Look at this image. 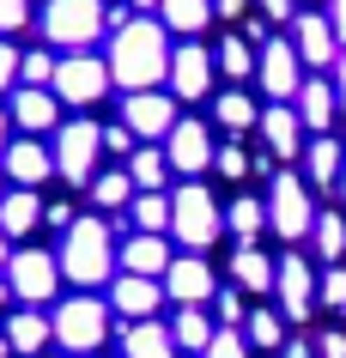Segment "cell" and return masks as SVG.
Returning a JSON list of instances; mask_svg holds the SVG:
<instances>
[{
  "label": "cell",
  "instance_id": "obj_59",
  "mask_svg": "<svg viewBox=\"0 0 346 358\" xmlns=\"http://www.w3.org/2000/svg\"><path fill=\"white\" fill-rule=\"evenodd\" d=\"M0 194H6V176H0Z\"/></svg>",
  "mask_w": 346,
  "mask_h": 358
},
{
  "label": "cell",
  "instance_id": "obj_21",
  "mask_svg": "<svg viewBox=\"0 0 346 358\" xmlns=\"http://www.w3.org/2000/svg\"><path fill=\"white\" fill-rule=\"evenodd\" d=\"M291 110H298V122H304V134H334V115H340L334 79H328V73H310L304 92L291 97Z\"/></svg>",
  "mask_w": 346,
  "mask_h": 358
},
{
  "label": "cell",
  "instance_id": "obj_54",
  "mask_svg": "<svg viewBox=\"0 0 346 358\" xmlns=\"http://www.w3.org/2000/svg\"><path fill=\"white\" fill-rule=\"evenodd\" d=\"M6 255H13V243H6V231H0V273H6Z\"/></svg>",
  "mask_w": 346,
  "mask_h": 358
},
{
  "label": "cell",
  "instance_id": "obj_17",
  "mask_svg": "<svg viewBox=\"0 0 346 358\" xmlns=\"http://www.w3.org/2000/svg\"><path fill=\"white\" fill-rule=\"evenodd\" d=\"M6 115H13V128L19 134H55L61 128V97L49 85H19V92H6Z\"/></svg>",
  "mask_w": 346,
  "mask_h": 358
},
{
  "label": "cell",
  "instance_id": "obj_16",
  "mask_svg": "<svg viewBox=\"0 0 346 358\" xmlns=\"http://www.w3.org/2000/svg\"><path fill=\"white\" fill-rule=\"evenodd\" d=\"M122 122L134 128V140H164L182 115H176V97L171 92H128V97H122Z\"/></svg>",
  "mask_w": 346,
  "mask_h": 358
},
{
  "label": "cell",
  "instance_id": "obj_32",
  "mask_svg": "<svg viewBox=\"0 0 346 358\" xmlns=\"http://www.w3.org/2000/svg\"><path fill=\"white\" fill-rule=\"evenodd\" d=\"M128 176H134V189H164L176 170H171V158H164V146L140 140V146L128 152Z\"/></svg>",
  "mask_w": 346,
  "mask_h": 358
},
{
  "label": "cell",
  "instance_id": "obj_55",
  "mask_svg": "<svg viewBox=\"0 0 346 358\" xmlns=\"http://www.w3.org/2000/svg\"><path fill=\"white\" fill-rule=\"evenodd\" d=\"M128 6H134V13H158V0H128Z\"/></svg>",
  "mask_w": 346,
  "mask_h": 358
},
{
  "label": "cell",
  "instance_id": "obj_4",
  "mask_svg": "<svg viewBox=\"0 0 346 358\" xmlns=\"http://www.w3.org/2000/svg\"><path fill=\"white\" fill-rule=\"evenodd\" d=\"M225 231V207L212 201L207 182H182L171 194V243H182L189 255H207Z\"/></svg>",
  "mask_w": 346,
  "mask_h": 358
},
{
  "label": "cell",
  "instance_id": "obj_30",
  "mask_svg": "<svg viewBox=\"0 0 346 358\" xmlns=\"http://www.w3.org/2000/svg\"><path fill=\"white\" fill-rule=\"evenodd\" d=\"M212 128H225V134H250L261 128V110H255V97L237 85V92H219L212 97Z\"/></svg>",
  "mask_w": 346,
  "mask_h": 358
},
{
  "label": "cell",
  "instance_id": "obj_46",
  "mask_svg": "<svg viewBox=\"0 0 346 358\" xmlns=\"http://www.w3.org/2000/svg\"><path fill=\"white\" fill-rule=\"evenodd\" d=\"M0 92H19V49L0 37Z\"/></svg>",
  "mask_w": 346,
  "mask_h": 358
},
{
  "label": "cell",
  "instance_id": "obj_50",
  "mask_svg": "<svg viewBox=\"0 0 346 358\" xmlns=\"http://www.w3.org/2000/svg\"><path fill=\"white\" fill-rule=\"evenodd\" d=\"M328 24H334V37H340V49H346V0H328Z\"/></svg>",
  "mask_w": 346,
  "mask_h": 358
},
{
  "label": "cell",
  "instance_id": "obj_33",
  "mask_svg": "<svg viewBox=\"0 0 346 358\" xmlns=\"http://www.w3.org/2000/svg\"><path fill=\"white\" fill-rule=\"evenodd\" d=\"M225 231L237 237V243H255L261 231H268V201H255V194H237L225 207Z\"/></svg>",
  "mask_w": 346,
  "mask_h": 358
},
{
  "label": "cell",
  "instance_id": "obj_51",
  "mask_svg": "<svg viewBox=\"0 0 346 358\" xmlns=\"http://www.w3.org/2000/svg\"><path fill=\"white\" fill-rule=\"evenodd\" d=\"M243 6H250V0H212V13H219V19H237Z\"/></svg>",
  "mask_w": 346,
  "mask_h": 358
},
{
  "label": "cell",
  "instance_id": "obj_60",
  "mask_svg": "<svg viewBox=\"0 0 346 358\" xmlns=\"http://www.w3.org/2000/svg\"><path fill=\"white\" fill-rule=\"evenodd\" d=\"M37 358H49V352H37Z\"/></svg>",
  "mask_w": 346,
  "mask_h": 358
},
{
  "label": "cell",
  "instance_id": "obj_45",
  "mask_svg": "<svg viewBox=\"0 0 346 358\" xmlns=\"http://www.w3.org/2000/svg\"><path fill=\"white\" fill-rule=\"evenodd\" d=\"M255 6H261V19H268V24H291L298 13H304V0H255Z\"/></svg>",
  "mask_w": 346,
  "mask_h": 358
},
{
  "label": "cell",
  "instance_id": "obj_28",
  "mask_svg": "<svg viewBox=\"0 0 346 358\" xmlns=\"http://www.w3.org/2000/svg\"><path fill=\"white\" fill-rule=\"evenodd\" d=\"M158 19H164V31H171V37L189 43V37H201L219 13H212V0H158Z\"/></svg>",
  "mask_w": 346,
  "mask_h": 358
},
{
  "label": "cell",
  "instance_id": "obj_10",
  "mask_svg": "<svg viewBox=\"0 0 346 358\" xmlns=\"http://www.w3.org/2000/svg\"><path fill=\"white\" fill-rule=\"evenodd\" d=\"M255 79H261V92L273 103H291V97L304 92V61L291 49V37H268L255 49Z\"/></svg>",
  "mask_w": 346,
  "mask_h": 358
},
{
  "label": "cell",
  "instance_id": "obj_34",
  "mask_svg": "<svg viewBox=\"0 0 346 358\" xmlns=\"http://www.w3.org/2000/svg\"><path fill=\"white\" fill-rule=\"evenodd\" d=\"M128 201H134V176H128V164H122V170H97V176H92V207L128 213Z\"/></svg>",
  "mask_w": 346,
  "mask_h": 358
},
{
  "label": "cell",
  "instance_id": "obj_31",
  "mask_svg": "<svg viewBox=\"0 0 346 358\" xmlns=\"http://www.w3.org/2000/svg\"><path fill=\"white\" fill-rule=\"evenodd\" d=\"M128 225L171 237V194H164V189H134V201H128Z\"/></svg>",
  "mask_w": 346,
  "mask_h": 358
},
{
  "label": "cell",
  "instance_id": "obj_53",
  "mask_svg": "<svg viewBox=\"0 0 346 358\" xmlns=\"http://www.w3.org/2000/svg\"><path fill=\"white\" fill-rule=\"evenodd\" d=\"M286 358H316V346H304V340H291V346H286Z\"/></svg>",
  "mask_w": 346,
  "mask_h": 358
},
{
  "label": "cell",
  "instance_id": "obj_41",
  "mask_svg": "<svg viewBox=\"0 0 346 358\" xmlns=\"http://www.w3.org/2000/svg\"><path fill=\"white\" fill-rule=\"evenodd\" d=\"M316 298H322L328 310H346V267H340V262H334L322 280H316Z\"/></svg>",
  "mask_w": 346,
  "mask_h": 358
},
{
  "label": "cell",
  "instance_id": "obj_44",
  "mask_svg": "<svg viewBox=\"0 0 346 358\" xmlns=\"http://www.w3.org/2000/svg\"><path fill=\"white\" fill-rule=\"evenodd\" d=\"M134 146H140V140H134V128H128V122H115V128H103V152H110V158H128Z\"/></svg>",
  "mask_w": 346,
  "mask_h": 358
},
{
  "label": "cell",
  "instance_id": "obj_36",
  "mask_svg": "<svg viewBox=\"0 0 346 358\" xmlns=\"http://www.w3.org/2000/svg\"><path fill=\"white\" fill-rule=\"evenodd\" d=\"M243 340H250L255 352L286 346V316H280V310H250V322H243Z\"/></svg>",
  "mask_w": 346,
  "mask_h": 358
},
{
  "label": "cell",
  "instance_id": "obj_43",
  "mask_svg": "<svg viewBox=\"0 0 346 358\" xmlns=\"http://www.w3.org/2000/svg\"><path fill=\"white\" fill-rule=\"evenodd\" d=\"M31 24V0H0V37H13Z\"/></svg>",
  "mask_w": 346,
  "mask_h": 358
},
{
  "label": "cell",
  "instance_id": "obj_58",
  "mask_svg": "<svg viewBox=\"0 0 346 358\" xmlns=\"http://www.w3.org/2000/svg\"><path fill=\"white\" fill-rule=\"evenodd\" d=\"M340 194H346V170H340Z\"/></svg>",
  "mask_w": 346,
  "mask_h": 358
},
{
  "label": "cell",
  "instance_id": "obj_20",
  "mask_svg": "<svg viewBox=\"0 0 346 358\" xmlns=\"http://www.w3.org/2000/svg\"><path fill=\"white\" fill-rule=\"evenodd\" d=\"M158 303H164V280H140V273H115L110 280V310L122 322L158 316Z\"/></svg>",
  "mask_w": 346,
  "mask_h": 358
},
{
  "label": "cell",
  "instance_id": "obj_39",
  "mask_svg": "<svg viewBox=\"0 0 346 358\" xmlns=\"http://www.w3.org/2000/svg\"><path fill=\"white\" fill-rule=\"evenodd\" d=\"M212 322H219V328H243V322H250V310H243V292H237V285H219V292H212Z\"/></svg>",
  "mask_w": 346,
  "mask_h": 358
},
{
  "label": "cell",
  "instance_id": "obj_37",
  "mask_svg": "<svg viewBox=\"0 0 346 358\" xmlns=\"http://www.w3.org/2000/svg\"><path fill=\"white\" fill-rule=\"evenodd\" d=\"M310 243H316V255L334 267V262L346 255V219H340V213H316V231H310Z\"/></svg>",
  "mask_w": 346,
  "mask_h": 358
},
{
  "label": "cell",
  "instance_id": "obj_56",
  "mask_svg": "<svg viewBox=\"0 0 346 358\" xmlns=\"http://www.w3.org/2000/svg\"><path fill=\"white\" fill-rule=\"evenodd\" d=\"M6 298H13V292H6V280H0V310H6Z\"/></svg>",
  "mask_w": 346,
  "mask_h": 358
},
{
  "label": "cell",
  "instance_id": "obj_8",
  "mask_svg": "<svg viewBox=\"0 0 346 358\" xmlns=\"http://www.w3.org/2000/svg\"><path fill=\"white\" fill-rule=\"evenodd\" d=\"M268 231H280L286 243H298V237L316 231V201H310V182H304V176L280 170V176L268 182Z\"/></svg>",
  "mask_w": 346,
  "mask_h": 358
},
{
  "label": "cell",
  "instance_id": "obj_12",
  "mask_svg": "<svg viewBox=\"0 0 346 358\" xmlns=\"http://www.w3.org/2000/svg\"><path fill=\"white\" fill-rule=\"evenodd\" d=\"M0 176H6V189H37V182L55 176V152L37 134H13L6 152H0Z\"/></svg>",
  "mask_w": 346,
  "mask_h": 358
},
{
  "label": "cell",
  "instance_id": "obj_19",
  "mask_svg": "<svg viewBox=\"0 0 346 358\" xmlns=\"http://www.w3.org/2000/svg\"><path fill=\"white\" fill-rule=\"evenodd\" d=\"M212 292H219V280H212V267H207V255H176L171 267H164V298H176V303H212Z\"/></svg>",
  "mask_w": 346,
  "mask_h": 358
},
{
  "label": "cell",
  "instance_id": "obj_13",
  "mask_svg": "<svg viewBox=\"0 0 346 358\" xmlns=\"http://www.w3.org/2000/svg\"><path fill=\"white\" fill-rule=\"evenodd\" d=\"M212 152H219V146H212V128H207V122H194V115H182V122L164 134V158H171V170H176V176H189V182L201 176V170H212Z\"/></svg>",
  "mask_w": 346,
  "mask_h": 358
},
{
  "label": "cell",
  "instance_id": "obj_23",
  "mask_svg": "<svg viewBox=\"0 0 346 358\" xmlns=\"http://www.w3.org/2000/svg\"><path fill=\"white\" fill-rule=\"evenodd\" d=\"M340 170H346V146L334 140V134H310V146H304V182L310 189H340Z\"/></svg>",
  "mask_w": 346,
  "mask_h": 358
},
{
  "label": "cell",
  "instance_id": "obj_47",
  "mask_svg": "<svg viewBox=\"0 0 346 358\" xmlns=\"http://www.w3.org/2000/svg\"><path fill=\"white\" fill-rule=\"evenodd\" d=\"M316 358H346V334H340V328H322V340H316Z\"/></svg>",
  "mask_w": 346,
  "mask_h": 358
},
{
  "label": "cell",
  "instance_id": "obj_42",
  "mask_svg": "<svg viewBox=\"0 0 346 358\" xmlns=\"http://www.w3.org/2000/svg\"><path fill=\"white\" fill-rule=\"evenodd\" d=\"M212 170H219L225 182H237V176H250V152L243 146H219L212 152Z\"/></svg>",
  "mask_w": 346,
  "mask_h": 358
},
{
  "label": "cell",
  "instance_id": "obj_9",
  "mask_svg": "<svg viewBox=\"0 0 346 358\" xmlns=\"http://www.w3.org/2000/svg\"><path fill=\"white\" fill-rule=\"evenodd\" d=\"M49 92H55L61 103L85 110V103H97V97L110 92V61H103V55H92V49H73V55H61L55 85H49Z\"/></svg>",
  "mask_w": 346,
  "mask_h": 358
},
{
  "label": "cell",
  "instance_id": "obj_18",
  "mask_svg": "<svg viewBox=\"0 0 346 358\" xmlns=\"http://www.w3.org/2000/svg\"><path fill=\"white\" fill-rule=\"evenodd\" d=\"M291 49H298V61H304V67L328 73V67L340 61V37H334L328 13H298V19H291Z\"/></svg>",
  "mask_w": 346,
  "mask_h": 358
},
{
  "label": "cell",
  "instance_id": "obj_38",
  "mask_svg": "<svg viewBox=\"0 0 346 358\" xmlns=\"http://www.w3.org/2000/svg\"><path fill=\"white\" fill-rule=\"evenodd\" d=\"M55 67H61V55H49V49H24V55H19V85H55Z\"/></svg>",
  "mask_w": 346,
  "mask_h": 358
},
{
  "label": "cell",
  "instance_id": "obj_29",
  "mask_svg": "<svg viewBox=\"0 0 346 358\" xmlns=\"http://www.w3.org/2000/svg\"><path fill=\"white\" fill-rule=\"evenodd\" d=\"M171 334H176V352H207L212 334H219V322L201 310V303H176V316H171Z\"/></svg>",
  "mask_w": 346,
  "mask_h": 358
},
{
  "label": "cell",
  "instance_id": "obj_40",
  "mask_svg": "<svg viewBox=\"0 0 346 358\" xmlns=\"http://www.w3.org/2000/svg\"><path fill=\"white\" fill-rule=\"evenodd\" d=\"M250 352H255V346L243 340V328H219V334H212V346H207L201 358H250Z\"/></svg>",
  "mask_w": 346,
  "mask_h": 358
},
{
  "label": "cell",
  "instance_id": "obj_25",
  "mask_svg": "<svg viewBox=\"0 0 346 358\" xmlns=\"http://www.w3.org/2000/svg\"><path fill=\"white\" fill-rule=\"evenodd\" d=\"M122 358H176V334H171V322H128L122 328Z\"/></svg>",
  "mask_w": 346,
  "mask_h": 358
},
{
  "label": "cell",
  "instance_id": "obj_52",
  "mask_svg": "<svg viewBox=\"0 0 346 358\" xmlns=\"http://www.w3.org/2000/svg\"><path fill=\"white\" fill-rule=\"evenodd\" d=\"M13 134H19V128H13V115H6V103H0V152H6V140H13Z\"/></svg>",
  "mask_w": 346,
  "mask_h": 358
},
{
  "label": "cell",
  "instance_id": "obj_26",
  "mask_svg": "<svg viewBox=\"0 0 346 358\" xmlns=\"http://www.w3.org/2000/svg\"><path fill=\"white\" fill-rule=\"evenodd\" d=\"M49 340H55V328H49V310H31V303H24V310H13V322H6V346H13V352L37 358Z\"/></svg>",
  "mask_w": 346,
  "mask_h": 358
},
{
  "label": "cell",
  "instance_id": "obj_49",
  "mask_svg": "<svg viewBox=\"0 0 346 358\" xmlns=\"http://www.w3.org/2000/svg\"><path fill=\"white\" fill-rule=\"evenodd\" d=\"M328 79H334V97H340V115H346V49H340V61L328 67Z\"/></svg>",
  "mask_w": 346,
  "mask_h": 358
},
{
  "label": "cell",
  "instance_id": "obj_15",
  "mask_svg": "<svg viewBox=\"0 0 346 358\" xmlns=\"http://www.w3.org/2000/svg\"><path fill=\"white\" fill-rule=\"evenodd\" d=\"M212 73H219V61H212L207 49L189 37V43H176V49H171V79H164V92H171V97H189V103H194V97L212 92Z\"/></svg>",
  "mask_w": 346,
  "mask_h": 358
},
{
  "label": "cell",
  "instance_id": "obj_14",
  "mask_svg": "<svg viewBox=\"0 0 346 358\" xmlns=\"http://www.w3.org/2000/svg\"><path fill=\"white\" fill-rule=\"evenodd\" d=\"M176 262L171 237H158V231H128L122 243H115V273H140V280H164V267Z\"/></svg>",
  "mask_w": 346,
  "mask_h": 358
},
{
  "label": "cell",
  "instance_id": "obj_22",
  "mask_svg": "<svg viewBox=\"0 0 346 358\" xmlns=\"http://www.w3.org/2000/svg\"><path fill=\"white\" fill-rule=\"evenodd\" d=\"M261 140H268V152L273 158H304V146H310V134H304V122H298V110H291V103H268V110H261Z\"/></svg>",
  "mask_w": 346,
  "mask_h": 358
},
{
  "label": "cell",
  "instance_id": "obj_48",
  "mask_svg": "<svg viewBox=\"0 0 346 358\" xmlns=\"http://www.w3.org/2000/svg\"><path fill=\"white\" fill-rule=\"evenodd\" d=\"M73 219H79V213L67 207V201H55V207H43V225H55V231H67Z\"/></svg>",
  "mask_w": 346,
  "mask_h": 358
},
{
  "label": "cell",
  "instance_id": "obj_7",
  "mask_svg": "<svg viewBox=\"0 0 346 358\" xmlns=\"http://www.w3.org/2000/svg\"><path fill=\"white\" fill-rule=\"evenodd\" d=\"M49 152H55V176L67 189H92V176L103 170V128L97 122H61Z\"/></svg>",
  "mask_w": 346,
  "mask_h": 358
},
{
  "label": "cell",
  "instance_id": "obj_5",
  "mask_svg": "<svg viewBox=\"0 0 346 358\" xmlns=\"http://www.w3.org/2000/svg\"><path fill=\"white\" fill-rule=\"evenodd\" d=\"M0 280H6V292H13L19 303H31V310H55L61 285H67L61 280V262L49 255V249H31V243H19L13 255H6V273H0Z\"/></svg>",
  "mask_w": 346,
  "mask_h": 358
},
{
  "label": "cell",
  "instance_id": "obj_35",
  "mask_svg": "<svg viewBox=\"0 0 346 358\" xmlns=\"http://www.w3.org/2000/svg\"><path fill=\"white\" fill-rule=\"evenodd\" d=\"M212 61H219V73H225L231 85H243V79H255V43H250V37H225Z\"/></svg>",
  "mask_w": 346,
  "mask_h": 358
},
{
  "label": "cell",
  "instance_id": "obj_3",
  "mask_svg": "<svg viewBox=\"0 0 346 358\" xmlns=\"http://www.w3.org/2000/svg\"><path fill=\"white\" fill-rule=\"evenodd\" d=\"M110 298H97V292H67V298L49 310V328H55V346H67L73 358H97V346L110 340Z\"/></svg>",
  "mask_w": 346,
  "mask_h": 358
},
{
  "label": "cell",
  "instance_id": "obj_1",
  "mask_svg": "<svg viewBox=\"0 0 346 358\" xmlns=\"http://www.w3.org/2000/svg\"><path fill=\"white\" fill-rule=\"evenodd\" d=\"M110 49H103V61H110V85H122V97L128 92H164V79H171V31H164V19H152V13H134V19L122 24V31H110Z\"/></svg>",
  "mask_w": 346,
  "mask_h": 358
},
{
  "label": "cell",
  "instance_id": "obj_57",
  "mask_svg": "<svg viewBox=\"0 0 346 358\" xmlns=\"http://www.w3.org/2000/svg\"><path fill=\"white\" fill-rule=\"evenodd\" d=\"M6 352H13V346H6V334H0V358H6Z\"/></svg>",
  "mask_w": 346,
  "mask_h": 358
},
{
  "label": "cell",
  "instance_id": "obj_24",
  "mask_svg": "<svg viewBox=\"0 0 346 358\" xmlns=\"http://www.w3.org/2000/svg\"><path fill=\"white\" fill-rule=\"evenodd\" d=\"M37 225H43V194L37 189H6L0 194V231H6V243H24Z\"/></svg>",
  "mask_w": 346,
  "mask_h": 358
},
{
  "label": "cell",
  "instance_id": "obj_11",
  "mask_svg": "<svg viewBox=\"0 0 346 358\" xmlns=\"http://www.w3.org/2000/svg\"><path fill=\"white\" fill-rule=\"evenodd\" d=\"M273 298H280V316L286 322H310V310H316V267L298 249H286L280 267H273Z\"/></svg>",
  "mask_w": 346,
  "mask_h": 358
},
{
  "label": "cell",
  "instance_id": "obj_6",
  "mask_svg": "<svg viewBox=\"0 0 346 358\" xmlns=\"http://www.w3.org/2000/svg\"><path fill=\"white\" fill-rule=\"evenodd\" d=\"M103 6H110V0H43V43H55L61 55L92 49L97 37H110Z\"/></svg>",
  "mask_w": 346,
  "mask_h": 358
},
{
  "label": "cell",
  "instance_id": "obj_27",
  "mask_svg": "<svg viewBox=\"0 0 346 358\" xmlns=\"http://www.w3.org/2000/svg\"><path fill=\"white\" fill-rule=\"evenodd\" d=\"M273 267H280L273 255H261L255 243H237V255H231V285L261 298V292H273Z\"/></svg>",
  "mask_w": 346,
  "mask_h": 358
},
{
  "label": "cell",
  "instance_id": "obj_2",
  "mask_svg": "<svg viewBox=\"0 0 346 358\" xmlns=\"http://www.w3.org/2000/svg\"><path fill=\"white\" fill-rule=\"evenodd\" d=\"M55 262H61V280L73 285V292L110 285L115 280V231H110V219L103 213H79L73 225L61 231Z\"/></svg>",
  "mask_w": 346,
  "mask_h": 358
}]
</instances>
